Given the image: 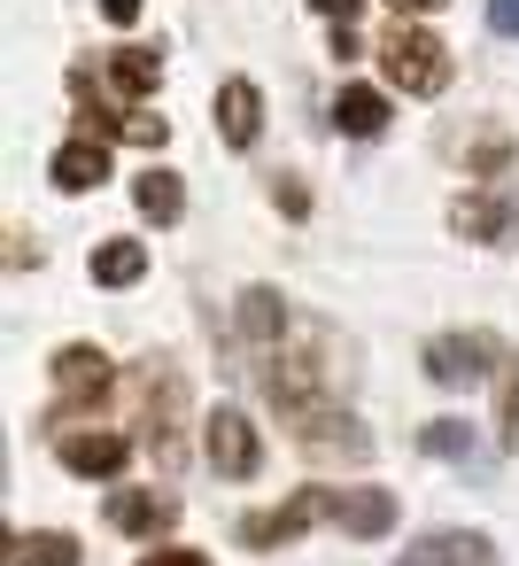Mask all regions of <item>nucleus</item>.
Wrapping results in <instances>:
<instances>
[{"mask_svg": "<svg viewBox=\"0 0 519 566\" xmlns=\"http://www.w3.org/2000/svg\"><path fill=\"white\" fill-rule=\"evenodd\" d=\"M47 179H55L63 195H86V187H102V179H109V148H102L94 133H78V140H63V148H55Z\"/></svg>", "mask_w": 519, "mask_h": 566, "instance_id": "nucleus-7", "label": "nucleus"}, {"mask_svg": "<svg viewBox=\"0 0 519 566\" xmlns=\"http://www.w3.org/2000/svg\"><path fill=\"white\" fill-rule=\"evenodd\" d=\"M380 71H388V86H403V94H442V86H449V48H442L434 32L395 24V32L380 40Z\"/></svg>", "mask_w": 519, "mask_h": 566, "instance_id": "nucleus-1", "label": "nucleus"}, {"mask_svg": "<svg viewBox=\"0 0 519 566\" xmlns=\"http://www.w3.org/2000/svg\"><path fill=\"white\" fill-rule=\"evenodd\" d=\"M133 202H140V218H156V226H179V210H187V187H179V171H140V179H133Z\"/></svg>", "mask_w": 519, "mask_h": 566, "instance_id": "nucleus-15", "label": "nucleus"}, {"mask_svg": "<svg viewBox=\"0 0 519 566\" xmlns=\"http://www.w3.org/2000/svg\"><path fill=\"white\" fill-rule=\"evenodd\" d=\"M218 133H225L233 148H248V140L264 133V94H256L248 78H225V86H218Z\"/></svg>", "mask_w": 519, "mask_h": 566, "instance_id": "nucleus-9", "label": "nucleus"}, {"mask_svg": "<svg viewBox=\"0 0 519 566\" xmlns=\"http://www.w3.org/2000/svg\"><path fill=\"white\" fill-rule=\"evenodd\" d=\"M310 520H333V489H303V496H287V504H272V512H248V520H241V543H248V551H272V543H295Z\"/></svg>", "mask_w": 519, "mask_h": 566, "instance_id": "nucleus-2", "label": "nucleus"}, {"mask_svg": "<svg viewBox=\"0 0 519 566\" xmlns=\"http://www.w3.org/2000/svg\"><path fill=\"white\" fill-rule=\"evenodd\" d=\"M279 210H287V218H303V210H310V195H303V179H287V187H279Z\"/></svg>", "mask_w": 519, "mask_h": 566, "instance_id": "nucleus-26", "label": "nucleus"}, {"mask_svg": "<svg viewBox=\"0 0 519 566\" xmlns=\"http://www.w3.org/2000/svg\"><path fill=\"white\" fill-rule=\"evenodd\" d=\"M117 140H140V148H163V140H171V125H163V117H148V109H133Z\"/></svg>", "mask_w": 519, "mask_h": 566, "instance_id": "nucleus-21", "label": "nucleus"}, {"mask_svg": "<svg viewBox=\"0 0 519 566\" xmlns=\"http://www.w3.org/2000/svg\"><path fill=\"white\" fill-rule=\"evenodd\" d=\"M241 334H248V342H279V334H287V303H279L272 287H248V295H241Z\"/></svg>", "mask_w": 519, "mask_h": 566, "instance_id": "nucleus-17", "label": "nucleus"}, {"mask_svg": "<svg viewBox=\"0 0 519 566\" xmlns=\"http://www.w3.org/2000/svg\"><path fill=\"white\" fill-rule=\"evenodd\" d=\"M388 9H395V17H434L442 0H388Z\"/></svg>", "mask_w": 519, "mask_h": 566, "instance_id": "nucleus-28", "label": "nucleus"}, {"mask_svg": "<svg viewBox=\"0 0 519 566\" xmlns=\"http://www.w3.org/2000/svg\"><path fill=\"white\" fill-rule=\"evenodd\" d=\"M333 520L349 535H388L395 527V496L388 489H333Z\"/></svg>", "mask_w": 519, "mask_h": 566, "instance_id": "nucleus-12", "label": "nucleus"}, {"mask_svg": "<svg viewBox=\"0 0 519 566\" xmlns=\"http://www.w3.org/2000/svg\"><path fill=\"white\" fill-rule=\"evenodd\" d=\"M125 458H133V442H125V434H63V465H71V473H86V481H94V473H102V481H109V473H125Z\"/></svg>", "mask_w": 519, "mask_h": 566, "instance_id": "nucleus-10", "label": "nucleus"}, {"mask_svg": "<svg viewBox=\"0 0 519 566\" xmlns=\"http://www.w3.org/2000/svg\"><path fill=\"white\" fill-rule=\"evenodd\" d=\"M419 442H426L434 458H473V427H457V419H426Z\"/></svg>", "mask_w": 519, "mask_h": 566, "instance_id": "nucleus-20", "label": "nucleus"}, {"mask_svg": "<svg viewBox=\"0 0 519 566\" xmlns=\"http://www.w3.org/2000/svg\"><path fill=\"white\" fill-rule=\"evenodd\" d=\"M310 9H318L326 24H357V9H364V0H310Z\"/></svg>", "mask_w": 519, "mask_h": 566, "instance_id": "nucleus-24", "label": "nucleus"}, {"mask_svg": "<svg viewBox=\"0 0 519 566\" xmlns=\"http://www.w3.org/2000/svg\"><path fill=\"white\" fill-rule=\"evenodd\" d=\"M449 226H457L465 241H504V233H519V195H511V187L465 195V202L449 210Z\"/></svg>", "mask_w": 519, "mask_h": 566, "instance_id": "nucleus-6", "label": "nucleus"}, {"mask_svg": "<svg viewBox=\"0 0 519 566\" xmlns=\"http://www.w3.org/2000/svg\"><path fill=\"white\" fill-rule=\"evenodd\" d=\"M504 450H519V373H504Z\"/></svg>", "mask_w": 519, "mask_h": 566, "instance_id": "nucleus-22", "label": "nucleus"}, {"mask_svg": "<svg viewBox=\"0 0 519 566\" xmlns=\"http://www.w3.org/2000/svg\"><path fill=\"white\" fill-rule=\"evenodd\" d=\"M140 272H148V249H140V241H102V249H94V280H102V287H133Z\"/></svg>", "mask_w": 519, "mask_h": 566, "instance_id": "nucleus-16", "label": "nucleus"}, {"mask_svg": "<svg viewBox=\"0 0 519 566\" xmlns=\"http://www.w3.org/2000/svg\"><path fill=\"white\" fill-rule=\"evenodd\" d=\"M488 24H496L504 40H519V0H488Z\"/></svg>", "mask_w": 519, "mask_h": 566, "instance_id": "nucleus-23", "label": "nucleus"}, {"mask_svg": "<svg viewBox=\"0 0 519 566\" xmlns=\"http://www.w3.org/2000/svg\"><path fill=\"white\" fill-rule=\"evenodd\" d=\"M202 450H210V465H218L225 481H248V473L264 465V442H256V427H248L241 411H218V419L202 427Z\"/></svg>", "mask_w": 519, "mask_h": 566, "instance_id": "nucleus-4", "label": "nucleus"}, {"mask_svg": "<svg viewBox=\"0 0 519 566\" xmlns=\"http://www.w3.org/2000/svg\"><path fill=\"white\" fill-rule=\"evenodd\" d=\"M395 566H496V551L480 535H426L419 551H403Z\"/></svg>", "mask_w": 519, "mask_h": 566, "instance_id": "nucleus-14", "label": "nucleus"}, {"mask_svg": "<svg viewBox=\"0 0 519 566\" xmlns=\"http://www.w3.org/2000/svg\"><path fill=\"white\" fill-rule=\"evenodd\" d=\"M295 442L318 450V458H364V450H372L349 411H318V403H295Z\"/></svg>", "mask_w": 519, "mask_h": 566, "instance_id": "nucleus-5", "label": "nucleus"}, {"mask_svg": "<svg viewBox=\"0 0 519 566\" xmlns=\"http://www.w3.org/2000/svg\"><path fill=\"white\" fill-rule=\"evenodd\" d=\"M333 125H341L349 140L388 133V94H372V86H341V94H333Z\"/></svg>", "mask_w": 519, "mask_h": 566, "instance_id": "nucleus-13", "label": "nucleus"}, {"mask_svg": "<svg viewBox=\"0 0 519 566\" xmlns=\"http://www.w3.org/2000/svg\"><path fill=\"white\" fill-rule=\"evenodd\" d=\"M9 551H17L9 566H78V543H71V535H55V527H47V535H17Z\"/></svg>", "mask_w": 519, "mask_h": 566, "instance_id": "nucleus-18", "label": "nucleus"}, {"mask_svg": "<svg viewBox=\"0 0 519 566\" xmlns=\"http://www.w3.org/2000/svg\"><path fill=\"white\" fill-rule=\"evenodd\" d=\"M140 566H210V558H202V551H148Z\"/></svg>", "mask_w": 519, "mask_h": 566, "instance_id": "nucleus-25", "label": "nucleus"}, {"mask_svg": "<svg viewBox=\"0 0 519 566\" xmlns=\"http://www.w3.org/2000/svg\"><path fill=\"white\" fill-rule=\"evenodd\" d=\"M109 520H117L125 535H163V527L179 520V504L156 496V489H117V496H109Z\"/></svg>", "mask_w": 519, "mask_h": 566, "instance_id": "nucleus-11", "label": "nucleus"}, {"mask_svg": "<svg viewBox=\"0 0 519 566\" xmlns=\"http://www.w3.org/2000/svg\"><path fill=\"white\" fill-rule=\"evenodd\" d=\"M102 388H109V357L86 349V342H71V349L55 357V396H63V403H94Z\"/></svg>", "mask_w": 519, "mask_h": 566, "instance_id": "nucleus-8", "label": "nucleus"}, {"mask_svg": "<svg viewBox=\"0 0 519 566\" xmlns=\"http://www.w3.org/2000/svg\"><path fill=\"white\" fill-rule=\"evenodd\" d=\"M496 342L488 334H442V342H426V380H442V388H473V380H488L496 373Z\"/></svg>", "mask_w": 519, "mask_h": 566, "instance_id": "nucleus-3", "label": "nucleus"}, {"mask_svg": "<svg viewBox=\"0 0 519 566\" xmlns=\"http://www.w3.org/2000/svg\"><path fill=\"white\" fill-rule=\"evenodd\" d=\"M109 78H117L125 94H156V78H163V63H156L148 48H117V55H109Z\"/></svg>", "mask_w": 519, "mask_h": 566, "instance_id": "nucleus-19", "label": "nucleus"}, {"mask_svg": "<svg viewBox=\"0 0 519 566\" xmlns=\"http://www.w3.org/2000/svg\"><path fill=\"white\" fill-rule=\"evenodd\" d=\"M102 17L109 24H140V0H102Z\"/></svg>", "mask_w": 519, "mask_h": 566, "instance_id": "nucleus-27", "label": "nucleus"}]
</instances>
